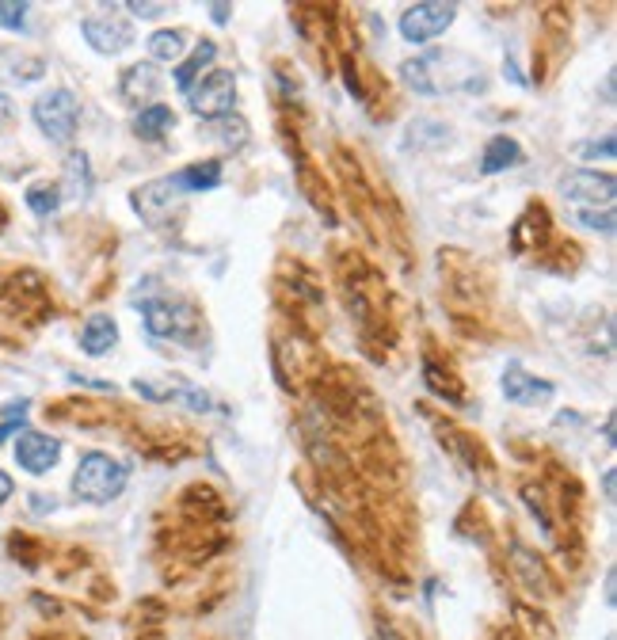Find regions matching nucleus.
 I'll return each mask as SVG.
<instances>
[{"instance_id": "f257e3e1", "label": "nucleus", "mask_w": 617, "mask_h": 640, "mask_svg": "<svg viewBox=\"0 0 617 640\" xmlns=\"http://www.w3.org/2000/svg\"><path fill=\"white\" fill-rule=\"evenodd\" d=\"M126 480H130V473H126L122 461H114L111 453L92 450L84 453L73 473V495L80 503H111L122 495Z\"/></svg>"}, {"instance_id": "f03ea898", "label": "nucleus", "mask_w": 617, "mask_h": 640, "mask_svg": "<svg viewBox=\"0 0 617 640\" xmlns=\"http://www.w3.org/2000/svg\"><path fill=\"white\" fill-rule=\"evenodd\" d=\"M457 62V54H427V58H415L404 62L400 73L412 84L420 96H446V92H469V88H480L484 80H465V77H454L450 65Z\"/></svg>"}, {"instance_id": "7ed1b4c3", "label": "nucleus", "mask_w": 617, "mask_h": 640, "mask_svg": "<svg viewBox=\"0 0 617 640\" xmlns=\"http://www.w3.org/2000/svg\"><path fill=\"white\" fill-rule=\"evenodd\" d=\"M31 119H35L38 130L54 141V145H65V141H73V134H77L80 104H77V96L69 88H50L46 96L35 99Z\"/></svg>"}, {"instance_id": "20e7f679", "label": "nucleus", "mask_w": 617, "mask_h": 640, "mask_svg": "<svg viewBox=\"0 0 617 640\" xmlns=\"http://www.w3.org/2000/svg\"><path fill=\"white\" fill-rule=\"evenodd\" d=\"M457 20V4H438V0H423V4H412L404 16H400V35L412 46H423V42L446 35Z\"/></svg>"}, {"instance_id": "39448f33", "label": "nucleus", "mask_w": 617, "mask_h": 640, "mask_svg": "<svg viewBox=\"0 0 617 640\" xmlns=\"http://www.w3.org/2000/svg\"><path fill=\"white\" fill-rule=\"evenodd\" d=\"M233 104H237V77L225 73V69L203 77V84H195V88L188 92V107L206 122L233 115Z\"/></svg>"}, {"instance_id": "423d86ee", "label": "nucleus", "mask_w": 617, "mask_h": 640, "mask_svg": "<svg viewBox=\"0 0 617 640\" xmlns=\"http://www.w3.org/2000/svg\"><path fill=\"white\" fill-rule=\"evenodd\" d=\"M141 317H146V328L161 339H191L198 332V312L188 305V302H146L141 305Z\"/></svg>"}, {"instance_id": "0eeeda50", "label": "nucleus", "mask_w": 617, "mask_h": 640, "mask_svg": "<svg viewBox=\"0 0 617 640\" xmlns=\"http://www.w3.org/2000/svg\"><path fill=\"white\" fill-rule=\"evenodd\" d=\"M179 206H183V191L171 183V176L168 179H153V183H146V187L134 191V210L149 225H164Z\"/></svg>"}, {"instance_id": "6e6552de", "label": "nucleus", "mask_w": 617, "mask_h": 640, "mask_svg": "<svg viewBox=\"0 0 617 640\" xmlns=\"http://www.w3.org/2000/svg\"><path fill=\"white\" fill-rule=\"evenodd\" d=\"M561 195L571 198V203H591V206H606L613 203L617 195V179L606 176V172H591V168H583V172H571L561 179Z\"/></svg>"}, {"instance_id": "1a4fd4ad", "label": "nucleus", "mask_w": 617, "mask_h": 640, "mask_svg": "<svg viewBox=\"0 0 617 640\" xmlns=\"http://www.w3.org/2000/svg\"><path fill=\"white\" fill-rule=\"evenodd\" d=\"M62 458V443L54 435H42V431H20L16 435V461L20 469H27L31 477L50 473Z\"/></svg>"}, {"instance_id": "9d476101", "label": "nucleus", "mask_w": 617, "mask_h": 640, "mask_svg": "<svg viewBox=\"0 0 617 640\" xmlns=\"http://www.w3.org/2000/svg\"><path fill=\"white\" fill-rule=\"evenodd\" d=\"M80 35L88 38V46L96 54H122L134 42V27L130 20H119V16H88L80 23Z\"/></svg>"}, {"instance_id": "9b49d317", "label": "nucleus", "mask_w": 617, "mask_h": 640, "mask_svg": "<svg viewBox=\"0 0 617 640\" xmlns=\"http://www.w3.org/2000/svg\"><path fill=\"white\" fill-rule=\"evenodd\" d=\"M164 88V77L153 62H138L119 77V96L134 107H149V99Z\"/></svg>"}, {"instance_id": "f8f14e48", "label": "nucleus", "mask_w": 617, "mask_h": 640, "mask_svg": "<svg viewBox=\"0 0 617 640\" xmlns=\"http://www.w3.org/2000/svg\"><path fill=\"white\" fill-rule=\"evenodd\" d=\"M553 381H541L534 374H526L522 366H507V374H504V396L511 404H529V408H538L545 401H553Z\"/></svg>"}, {"instance_id": "ddd939ff", "label": "nucleus", "mask_w": 617, "mask_h": 640, "mask_svg": "<svg viewBox=\"0 0 617 640\" xmlns=\"http://www.w3.org/2000/svg\"><path fill=\"white\" fill-rule=\"evenodd\" d=\"M114 344H119V324H114L107 312H96V317L84 320V328H80V351L84 354L104 359V354L114 351Z\"/></svg>"}, {"instance_id": "4468645a", "label": "nucleus", "mask_w": 617, "mask_h": 640, "mask_svg": "<svg viewBox=\"0 0 617 640\" xmlns=\"http://www.w3.org/2000/svg\"><path fill=\"white\" fill-rule=\"evenodd\" d=\"M213 62H218V42L203 38V42L195 46L191 58H188V62H179V65H176V73H171V77H176V88H179L183 96H188V92L195 88V84L203 80V73H206V69H210Z\"/></svg>"}, {"instance_id": "2eb2a0df", "label": "nucleus", "mask_w": 617, "mask_h": 640, "mask_svg": "<svg viewBox=\"0 0 617 640\" xmlns=\"http://www.w3.org/2000/svg\"><path fill=\"white\" fill-rule=\"evenodd\" d=\"M171 183H176L183 195H191V191H213V187L221 183V164H218V161L191 164V168H183V172L171 176Z\"/></svg>"}, {"instance_id": "dca6fc26", "label": "nucleus", "mask_w": 617, "mask_h": 640, "mask_svg": "<svg viewBox=\"0 0 617 640\" xmlns=\"http://www.w3.org/2000/svg\"><path fill=\"white\" fill-rule=\"evenodd\" d=\"M519 156H522L519 141H514V137H507V134H499V137H492V141H488V145H484L480 168H484L488 176H496V172H504V168L519 164Z\"/></svg>"}, {"instance_id": "f3484780", "label": "nucleus", "mask_w": 617, "mask_h": 640, "mask_svg": "<svg viewBox=\"0 0 617 640\" xmlns=\"http://www.w3.org/2000/svg\"><path fill=\"white\" fill-rule=\"evenodd\" d=\"M171 122H176V119H171V107H164V104H149V107H141V111H138L134 130H138V137L156 141Z\"/></svg>"}, {"instance_id": "a211bd4d", "label": "nucleus", "mask_w": 617, "mask_h": 640, "mask_svg": "<svg viewBox=\"0 0 617 640\" xmlns=\"http://www.w3.org/2000/svg\"><path fill=\"white\" fill-rule=\"evenodd\" d=\"M62 195H73V198H88L92 195V172H88V156H84V153H69V161H65V191Z\"/></svg>"}, {"instance_id": "6ab92c4d", "label": "nucleus", "mask_w": 617, "mask_h": 640, "mask_svg": "<svg viewBox=\"0 0 617 640\" xmlns=\"http://www.w3.org/2000/svg\"><path fill=\"white\" fill-rule=\"evenodd\" d=\"M149 58L153 62H183V31H171V27H164V31H153L149 35Z\"/></svg>"}, {"instance_id": "aec40b11", "label": "nucleus", "mask_w": 617, "mask_h": 640, "mask_svg": "<svg viewBox=\"0 0 617 640\" xmlns=\"http://www.w3.org/2000/svg\"><path fill=\"white\" fill-rule=\"evenodd\" d=\"M62 187L57 183H35V187H27V210L38 213V218H50V213L62 210Z\"/></svg>"}, {"instance_id": "412c9836", "label": "nucleus", "mask_w": 617, "mask_h": 640, "mask_svg": "<svg viewBox=\"0 0 617 640\" xmlns=\"http://www.w3.org/2000/svg\"><path fill=\"white\" fill-rule=\"evenodd\" d=\"M31 4H23V0H0V27H8V31H31Z\"/></svg>"}, {"instance_id": "4be33fe9", "label": "nucleus", "mask_w": 617, "mask_h": 640, "mask_svg": "<svg viewBox=\"0 0 617 640\" xmlns=\"http://www.w3.org/2000/svg\"><path fill=\"white\" fill-rule=\"evenodd\" d=\"M210 130L221 134L218 141H221V145H229V149H240L244 141H248V126H244L240 119H229V115H225V119H213Z\"/></svg>"}, {"instance_id": "5701e85b", "label": "nucleus", "mask_w": 617, "mask_h": 640, "mask_svg": "<svg viewBox=\"0 0 617 640\" xmlns=\"http://www.w3.org/2000/svg\"><path fill=\"white\" fill-rule=\"evenodd\" d=\"M27 401H16V404H8L4 408V420H0V443L4 438H12V435H20V423H23V416H27Z\"/></svg>"}, {"instance_id": "b1692460", "label": "nucleus", "mask_w": 617, "mask_h": 640, "mask_svg": "<svg viewBox=\"0 0 617 640\" xmlns=\"http://www.w3.org/2000/svg\"><path fill=\"white\" fill-rule=\"evenodd\" d=\"M576 221L579 225H587V229H595V233H613V210H602V213H595V210H579L576 213Z\"/></svg>"}, {"instance_id": "393cba45", "label": "nucleus", "mask_w": 617, "mask_h": 640, "mask_svg": "<svg viewBox=\"0 0 617 640\" xmlns=\"http://www.w3.org/2000/svg\"><path fill=\"white\" fill-rule=\"evenodd\" d=\"M126 8H130L134 16H141V20H161L168 12V4H149V0H130Z\"/></svg>"}, {"instance_id": "a878e982", "label": "nucleus", "mask_w": 617, "mask_h": 640, "mask_svg": "<svg viewBox=\"0 0 617 640\" xmlns=\"http://www.w3.org/2000/svg\"><path fill=\"white\" fill-rule=\"evenodd\" d=\"M617 153V145H613V137H606V141H587V145H579V156H610Z\"/></svg>"}, {"instance_id": "bb28decb", "label": "nucleus", "mask_w": 617, "mask_h": 640, "mask_svg": "<svg viewBox=\"0 0 617 640\" xmlns=\"http://www.w3.org/2000/svg\"><path fill=\"white\" fill-rule=\"evenodd\" d=\"M12 492H16V485H12V477L4 473V469H0V507L8 503V495H12Z\"/></svg>"}, {"instance_id": "cd10ccee", "label": "nucleus", "mask_w": 617, "mask_h": 640, "mask_svg": "<svg viewBox=\"0 0 617 640\" xmlns=\"http://www.w3.org/2000/svg\"><path fill=\"white\" fill-rule=\"evenodd\" d=\"M8 122H12V99H8L4 92H0V130H4Z\"/></svg>"}, {"instance_id": "c85d7f7f", "label": "nucleus", "mask_w": 617, "mask_h": 640, "mask_svg": "<svg viewBox=\"0 0 617 640\" xmlns=\"http://www.w3.org/2000/svg\"><path fill=\"white\" fill-rule=\"evenodd\" d=\"M31 511H54V495H31Z\"/></svg>"}, {"instance_id": "c756f323", "label": "nucleus", "mask_w": 617, "mask_h": 640, "mask_svg": "<svg viewBox=\"0 0 617 640\" xmlns=\"http://www.w3.org/2000/svg\"><path fill=\"white\" fill-rule=\"evenodd\" d=\"M225 12H229L225 4H213V20H218V23H225V20H229V16H225Z\"/></svg>"}]
</instances>
